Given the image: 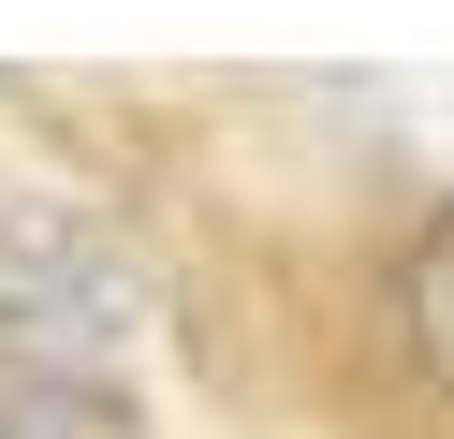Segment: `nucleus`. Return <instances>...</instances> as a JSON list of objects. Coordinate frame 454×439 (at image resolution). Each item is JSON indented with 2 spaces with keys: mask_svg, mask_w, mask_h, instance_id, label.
<instances>
[{
  "mask_svg": "<svg viewBox=\"0 0 454 439\" xmlns=\"http://www.w3.org/2000/svg\"><path fill=\"white\" fill-rule=\"evenodd\" d=\"M0 439H147V410L89 366H0Z\"/></svg>",
  "mask_w": 454,
  "mask_h": 439,
  "instance_id": "obj_2",
  "label": "nucleus"
},
{
  "mask_svg": "<svg viewBox=\"0 0 454 439\" xmlns=\"http://www.w3.org/2000/svg\"><path fill=\"white\" fill-rule=\"evenodd\" d=\"M395 337H411V366L454 396V191L411 220V249H395Z\"/></svg>",
  "mask_w": 454,
  "mask_h": 439,
  "instance_id": "obj_3",
  "label": "nucleus"
},
{
  "mask_svg": "<svg viewBox=\"0 0 454 439\" xmlns=\"http://www.w3.org/2000/svg\"><path fill=\"white\" fill-rule=\"evenodd\" d=\"M147 322V263L103 205L74 191H0V351L15 366H74V351H118Z\"/></svg>",
  "mask_w": 454,
  "mask_h": 439,
  "instance_id": "obj_1",
  "label": "nucleus"
}]
</instances>
